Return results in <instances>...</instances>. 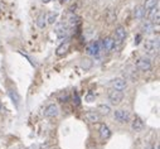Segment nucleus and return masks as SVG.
<instances>
[{"label": "nucleus", "instance_id": "4468645a", "mask_svg": "<svg viewBox=\"0 0 160 149\" xmlns=\"http://www.w3.org/2000/svg\"><path fill=\"white\" fill-rule=\"evenodd\" d=\"M131 128H132V130L135 131V133H140V131H142V129H144V123H142V120L140 119V118H135L134 119V121H132V124H131Z\"/></svg>", "mask_w": 160, "mask_h": 149}, {"label": "nucleus", "instance_id": "f257e3e1", "mask_svg": "<svg viewBox=\"0 0 160 149\" xmlns=\"http://www.w3.org/2000/svg\"><path fill=\"white\" fill-rule=\"evenodd\" d=\"M144 49L148 54H155L159 51V39H148V41H145Z\"/></svg>", "mask_w": 160, "mask_h": 149}, {"label": "nucleus", "instance_id": "f8f14e48", "mask_svg": "<svg viewBox=\"0 0 160 149\" xmlns=\"http://www.w3.org/2000/svg\"><path fill=\"white\" fill-rule=\"evenodd\" d=\"M67 30H68V28H67V25L64 23H58L56 25V29H54L57 37H59V38H63V37L67 34Z\"/></svg>", "mask_w": 160, "mask_h": 149}, {"label": "nucleus", "instance_id": "9b49d317", "mask_svg": "<svg viewBox=\"0 0 160 149\" xmlns=\"http://www.w3.org/2000/svg\"><path fill=\"white\" fill-rule=\"evenodd\" d=\"M149 19L152 24H159V20H160V12H159V7H155L150 10V14H149Z\"/></svg>", "mask_w": 160, "mask_h": 149}, {"label": "nucleus", "instance_id": "2eb2a0df", "mask_svg": "<svg viewBox=\"0 0 160 149\" xmlns=\"http://www.w3.org/2000/svg\"><path fill=\"white\" fill-rule=\"evenodd\" d=\"M35 24H37L38 28L44 29L46 25H47V14L44 13V14H41V15H39V17L37 18V20H35Z\"/></svg>", "mask_w": 160, "mask_h": 149}, {"label": "nucleus", "instance_id": "7ed1b4c3", "mask_svg": "<svg viewBox=\"0 0 160 149\" xmlns=\"http://www.w3.org/2000/svg\"><path fill=\"white\" fill-rule=\"evenodd\" d=\"M101 43L100 42H91L88 46H87V48H86V52H87V54L88 56H92V57H96V56H98L100 54V52H101Z\"/></svg>", "mask_w": 160, "mask_h": 149}, {"label": "nucleus", "instance_id": "39448f33", "mask_svg": "<svg viewBox=\"0 0 160 149\" xmlns=\"http://www.w3.org/2000/svg\"><path fill=\"white\" fill-rule=\"evenodd\" d=\"M136 67L141 72H148V71L151 69L152 66H151V62H150L149 58H139L138 62H136Z\"/></svg>", "mask_w": 160, "mask_h": 149}, {"label": "nucleus", "instance_id": "ddd939ff", "mask_svg": "<svg viewBox=\"0 0 160 149\" xmlns=\"http://www.w3.org/2000/svg\"><path fill=\"white\" fill-rule=\"evenodd\" d=\"M68 51H69V42H63L61 46L57 47V49H56V54L59 56V57H62V56H64Z\"/></svg>", "mask_w": 160, "mask_h": 149}, {"label": "nucleus", "instance_id": "b1692460", "mask_svg": "<svg viewBox=\"0 0 160 149\" xmlns=\"http://www.w3.org/2000/svg\"><path fill=\"white\" fill-rule=\"evenodd\" d=\"M42 2H43L44 4H48V3H51V2H53V0H42Z\"/></svg>", "mask_w": 160, "mask_h": 149}, {"label": "nucleus", "instance_id": "1a4fd4ad", "mask_svg": "<svg viewBox=\"0 0 160 149\" xmlns=\"http://www.w3.org/2000/svg\"><path fill=\"white\" fill-rule=\"evenodd\" d=\"M58 106L56 105V104H51V105H48L47 107H46V111H44V115L47 116V118H56L57 115H58Z\"/></svg>", "mask_w": 160, "mask_h": 149}, {"label": "nucleus", "instance_id": "dca6fc26", "mask_svg": "<svg viewBox=\"0 0 160 149\" xmlns=\"http://www.w3.org/2000/svg\"><path fill=\"white\" fill-rule=\"evenodd\" d=\"M145 13H146V10H145L144 5H138V7H135L134 17H135L136 19H142V18L145 17Z\"/></svg>", "mask_w": 160, "mask_h": 149}, {"label": "nucleus", "instance_id": "6ab92c4d", "mask_svg": "<svg viewBox=\"0 0 160 149\" xmlns=\"http://www.w3.org/2000/svg\"><path fill=\"white\" fill-rule=\"evenodd\" d=\"M97 111H98L101 115H108V114L111 113V109H110L108 105H98Z\"/></svg>", "mask_w": 160, "mask_h": 149}, {"label": "nucleus", "instance_id": "9d476101", "mask_svg": "<svg viewBox=\"0 0 160 149\" xmlns=\"http://www.w3.org/2000/svg\"><path fill=\"white\" fill-rule=\"evenodd\" d=\"M85 119L88 123L96 124L97 121H100V114L97 113V111H87V113L85 114Z\"/></svg>", "mask_w": 160, "mask_h": 149}, {"label": "nucleus", "instance_id": "f03ea898", "mask_svg": "<svg viewBox=\"0 0 160 149\" xmlns=\"http://www.w3.org/2000/svg\"><path fill=\"white\" fill-rule=\"evenodd\" d=\"M108 100L112 105H118L124 100V92L122 91H117V90H112L108 94Z\"/></svg>", "mask_w": 160, "mask_h": 149}, {"label": "nucleus", "instance_id": "aec40b11", "mask_svg": "<svg viewBox=\"0 0 160 149\" xmlns=\"http://www.w3.org/2000/svg\"><path fill=\"white\" fill-rule=\"evenodd\" d=\"M158 4H159V0H146L144 8H145V10H151L152 8L158 7Z\"/></svg>", "mask_w": 160, "mask_h": 149}, {"label": "nucleus", "instance_id": "5701e85b", "mask_svg": "<svg viewBox=\"0 0 160 149\" xmlns=\"http://www.w3.org/2000/svg\"><path fill=\"white\" fill-rule=\"evenodd\" d=\"M86 101H88V102H92V101H95V95H92V94H88V95L86 96Z\"/></svg>", "mask_w": 160, "mask_h": 149}, {"label": "nucleus", "instance_id": "f3484780", "mask_svg": "<svg viewBox=\"0 0 160 149\" xmlns=\"http://www.w3.org/2000/svg\"><path fill=\"white\" fill-rule=\"evenodd\" d=\"M98 131H100V136H101L102 139H108V138L111 136V130H110L108 126H106L105 124L98 128Z\"/></svg>", "mask_w": 160, "mask_h": 149}, {"label": "nucleus", "instance_id": "412c9836", "mask_svg": "<svg viewBox=\"0 0 160 149\" xmlns=\"http://www.w3.org/2000/svg\"><path fill=\"white\" fill-rule=\"evenodd\" d=\"M57 17H58L57 13H49V14H47V23H49V24H54L56 20H57Z\"/></svg>", "mask_w": 160, "mask_h": 149}, {"label": "nucleus", "instance_id": "4be33fe9", "mask_svg": "<svg viewBox=\"0 0 160 149\" xmlns=\"http://www.w3.org/2000/svg\"><path fill=\"white\" fill-rule=\"evenodd\" d=\"M9 95H10V97H12V100L15 101V104L18 105V104H19V96H18V94H17L14 90H10V91H9Z\"/></svg>", "mask_w": 160, "mask_h": 149}, {"label": "nucleus", "instance_id": "393cba45", "mask_svg": "<svg viewBox=\"0 0 160 149\" xmlns=\"http://www.w3.org/2000/svg\"><path fill=\"white\" fill-rule=\"evenodd\" d=\"M0 107H2V105H0Z\"/></svg>", "mask_w": 160, "mask_h": 149}, {"label": "nucleus", "instance_id": "20e7f679", "mask_svg": "<svg viewBox=\"0 0 160 149\" xmlns=\"http://www.w3.org/2000/svg\"><path fill=\"white\" fill-rule=\"evenodd\" d=\"M115 119L118 123H129L130 121V113L126 110H116L115 111Z\"/></svg>", "mask_w": 160, "mask_h": 149}, {"label": "nucleus", "instance_id": "0eeeda50", "mask_svg": "<svg viewBox=\"0 0 160 149\" xmlns=\"http://www.w3.org/2000/svg\"><path fill=\"white\" fill-rule=\"evenodd\" d=\"M115 46H116V42H115V39L112 38V37H106V38L102 39V42H101V48H103L107 52L112 51L115 48Z\"/></svg>", "mask_w": 160, "mask_h": 149}, {"label": "nucleus", "instance_id": "6e6552de", "mask_svg": "<svg viewBox=\"0 0 160 149\" xmlns=\"http://www.w3.org/2000/svg\"><path fill=\"white\" fill-rule=\"evenodd\" d=\"M115 38H116V41L118 43H121V42L125 41V38H126V29H125V27H122V25L116 27V29H115Z\"/></svg>", "mask_w": 160, "mask_h": 149}, {"label": "nucleus", "instance_id": "423d86ee", "mask_svg": "<svg viewBox=\"0 0 160 149\" xmlns=\"http://www.w3.org/2000/svg\"><path fill=\"white\" fill-rule=\"evenodd\" d=\"M110 85L113 87V90H117V91H124L126 87H128V84H126V80L124 79H113Z\"/></svg>", "mask_w": 160, "mask_h": 149}, {"label": "nucleus", "instance_id": "a211bd4d", "mask_svg": "<svg viewBox=\"0 0 160 149\" xmlns=\"http://www.w3.org/2000/svg\"><path fill=\"white\" fill-rule=\"evenodd\" d=\"M142 32L145 34H151L154 32V24L151 22H145L142 24Z\"/></svg>", "mask_w": 160, "mask_h": 149}]
</instances>
